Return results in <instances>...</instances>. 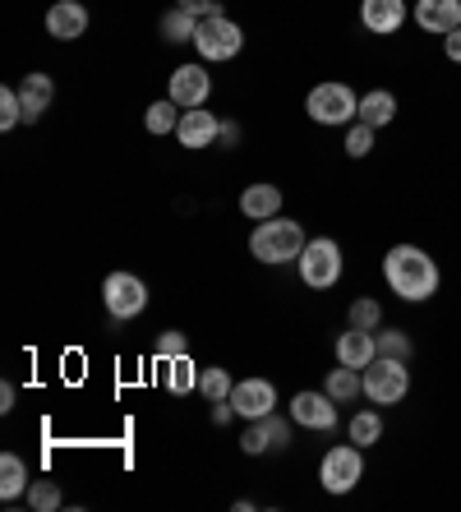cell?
Segmentation results:
<instances>
[{
    "label": "cell",
    "mask_w": 461,
    "mask_h": 512,
    "mask_svg": "<svg viewBox=\"0 0 461 512\" xmlns=\"http://www.w3.org/2000/svg\"><path fill=\"white\" fill-rule=\"evenodd\" d=\"M383 282L397 291V300L420 305V300L438 296L443 273H438V263L429 259L420 245H392V250L383 254Z\"/></svg>",
    "instance_id": "1"
},
{
    "label": "cell",
    "mask_w": 461,
    "mask_h": 512,
    "mask_svg": "<svg viewBox=\"0 0 461 512\" xmlns=\"http://www.w3.org/2000/svg\"><path fill=\"white\" fill-rule=\"evenodd\" d=\"M305 227L300 222H291V217H268V222H259V227L249 231V254L259 263H268V268H277V263H296L300 254H305Z\"/></svg>",
    "instance_id": "2"
},
{
    "label": "cell",
    "mask_w": 461,
    "mask_h": 512,
    "mask_svg": "<svg viewBox=\"0 0 461 512\" xmlns=\"http://www.w3.org/2000/svg\"><path fill=\"white\" fill-rule=\"evenodd\" d=\"M360 480H365V448H360V443H337V448L323 453L319 485L328 489V494H351Z\"/></svg>",
    "instance_id": "3"
},
{
    "label": "cell",
    "mask_w": 461,
    "mask_h": 512,
    "mask_svg": "<svg viewBox=\"0 0 461 512\" xmlns=\"http://www.w3.org/2000/svg\"><path fill=\"white\" fill-rule=\"evenodd\" d=\"M406 393H411V370H406V360L374 356L365 365V397L374 406H397Z\"/></svg>",
    "instance_id": "4"
},
{
    "label": "cell",
    "mask_w": 461,
    "mask_h": 512,
    "mask_svg": "<svg viewBox=\"0 0 461 512\" xmlns=\"http://www.w3.org/2000/svg\"><path fill=\"white\" fill-rule=\"evenodd\" d=\"M305 111L314 125H351V120H360V97L346 84H319L309 88Z\"/></svg>",
    "instance_id": "5"
},
{
    "label": "cell",
    "mask_w": 461,
    "mask_h": 512,
    "mask_svg": "<svg viewBox=\"0 0 461 512\" xmlns=\"http://www.w3.org/2000/svg\"><path fill=\"white\" fill-rule=\"evenodd\" d=\"M296 263H300V282L314 286V291H328L342 277V245L332 236H314Z\"/></svg>",
    "instance_id": "6"
},
{
    "label": "cell",
    "mask_w": 461,
    "mask_h": 512,
    "mask_svg": "<svg viewBox=\"0 0 461 512\" xmlns=\"http://www.w3.org/2000/svg\"><path fill=\"white\" fill-rule=\"evenodd\" d=\"M102 305H107V314L120 323L139 319V314L148 310V286L134 273H111L107 282H102Z\"/></svg>",
    "instance_id": "7"
},
{
    "label": "cell",
    "mask_w": 461,
    "mask_h": 512,
    "mask_svg": "<svg viewBox=\"0 0 461 512\" xmlns=\"http://www.w3.org/2000/svg\"><path fill=\"white\" fill-rule=\"evenodd\" d=\"M240 47H245V33H240V24L226 19V14L203 19L199 33H194V51H199L203 60H231V56H240Z\"/></svg>",
    "instance_id": "8"
},
{
    "label": "cell",
    "mask_w": 461,
    "mask_h": 512,
    "mask_svg": "<svg viewBox=\"0 0 461 512\" xmlns=\"http://www.w3.org/2000/svg\"><path fill=\"white\" fill-rule=\"evenodd\" d=\"M166 97H171L180 111L203 107V102L213 97V74L203 70V65H180V70L171 74V88H166Z\"/></svg>",
    "instance_id": "9"
},
{
    "label": "cell",
    "mask_w": 461,
    "mask_h": 512,
    "mask_svg": "<svg viewBox=\"0 0 461 512\" xmlns=\"http://www.w3.org/2000/svg\"><path fill=\"white\" fill-rule=\"evenodd\" d=\"M406 24V0H360V28L374 37L402 33Z\"/></svg>",
    "instance_id": "10"
},
{
    "label": "cell",
    "mask_w": 461,
    "mask_h": 512,
    "mask_svg": "<svg viewBox=\"0 0 461 512\" xmlns=\"http://www.w3.org/2000/svg\"><path fill=\"white\" fill-rule=\"evenodd\" d=\"M291 420L305 429H337V402L328 393H296L291 397Z\"/></svg>",
    "instance_id": "11"
},
{
    "label": "cell",
    "mask_w": 461,
    "mask_h": 512,
    "mask_svg": "<svg viewBox=\"0 0 461 512\" xmlns=\"http://www.w3.org/2000/svg\"><path fill=\"white\" fill-rule=\"evenodd\" d=\"M217 134H222V120H217L213 111H203V107L180 111V125H176L180 148H194V153H199V148H213Z\"/></svg>",
    "instance_id": "12"
},
{
    "label": "cell",
    "mask_w": 461,
    "mask_h": 512,
    "mask_svg": "<svg viewBox=\"0 0 461 512\" xmlns=\"http://www.w3.org/2000/svg\"><path fill=\"white\" fill-rule=\"evenodd\" d=\"M231 406H236V416L259 420V416H268L272 406H277V388H272L268 379H245V383L231 388Z\"/></svg>",
    "instance_id": "13"
},
{
    "label": "cell",
    "mask_w": 461,
    "mask_h": 512,
    "mask_svg": "<svg viewBox=\"0 0 461 512\" xmlns=\"http://www.w3.org/2000/svg\"><path fill=\"white\" fill-rule=\"evenodd\" d=\"M47 33L56 42H79L88 33V10H83V0H56L47 10Z\"/></svg>",
    "instance_id": "14"
},
{
    "label": "cell",
    "mask_w": 461,
    "mask_h": 512,
    "mask_svg": "<svg viewBox=\"0 0 461 512\" xmlns=\"http://www.w3.org/2000/svg\"><path fill=\"white\" fill-rule=\"evenodd\" d=\"M19 102H24V125H37V120L51 111V102H56V84H51V74H42V70L24 74V84H19Z\"/></svg>",
    "instance_id": "15"
},
{
    "label": "cell",
    "mask_w": 461,
    "mask_h": 512,
    "mask_svg": "<svg viewBox=\"0 0 461 512\" xmlns=\"http://www.w3.org/2000/svg\"><path fill=\"white\" fill-rule=\"evenodd\" d=\"M415 24L434 37H448L461 28V0H415Z\"/></svg>",
    "instance_id": "16"
},
{
    "label": "cell",
    "mask_w": 461,
    "mask_h": 512,
    "mask_svg": "<svg viewBox=\"0 0 461 512\" xmlns=\"http://www.w3.org/2000/svg\"><path fill=\"white\" fill-rule=\"evenodd\" d=\"M337 365H351V370H365L369 360L379 356V342H374V333H365V328H346L342 337H337Z\"/></svg>",
    "instance_id": "17"
},
{
    "label": "cell",
    "mask_w": 461,
    "mask_h": 512,
    "mask_svg": "<svg viewBox=\"0 0 461 512\" xmlns=\"http://www.w3.org/2000/svg\"><path fill=\"white\" fill-rule=\"evenodd\" d=\"M240 213H245L249 222H268V217L282 213V190H277V185H268V180L249 185V190L240 194Z\"/></svg>",
    "instance_id": "18"
},
{
    "label": "cell",
    "mask_w": 461,
    "mask_h": 512,
    "mask_svg": "<svg viewBox=\"0 0 461 512\" xmlns=\"http://www.w3.org/2000/svg\"><path fill=\"white\" fill-rule=\"evenodd\" d=\"M323 393L332 397V402H355V397L365 393V370H351V365H337V370L323 379Z\"/></svg>",
    "instance_id": "19"
},
{
    "label": "cell",
    "mask_w": 461,
    "mask_h": 512,
    "mask_svg": "<svg viewBox=\"0 0 461 512\" xmlns=\"http://www.w3.org/2000/svg\"><path fill=\"white\" fill-rule=\"evenodd\" d=\"M28 485H33V480H28L24 457H19V453H5V457H0V499L14 503L19 494H28Z\"/></svg>",
    "instance_id": "20"
},
{
    "label": "cell",
    "mask_w": 461,
    "mask_h": 512,
    "mask_svg": "<svg viewBox=\"0 0 461 512\" xmlns=\"http://www.w3.org/2000/svg\"><path fill=\"white\" fill-rule=\"evenodd\" d=\"M360 120H365V125H374V130L392 125V120H397V97H392L388 88H374V93H365V97H360Z\"/></svg>",
    "instance_id": "21"
},
{
    "label": "cell",
    "mask_w": 461,
    "mask_h": 512,
    "mask_svg": "<svg viewBox=\"0 0 461 512\" xmlns=\"http://www.w3.org/2000/svg\"><path fill=\"white\" fill-rule=\"evenodd\" d=\"M162 370H166V388L176 397L194 393L199 388V365H194L190 356H176V360H162Z\"/></svg>",
    "instance_id": "22"
},
{
    "label": "cell",
    "mask_w": 461,
    "mask_h": 512,
    "mask_svg": "<svg viewBox=\"0 0 461 512\" xmlns=\"http://www.w3.org/2000/svg\"><path fill=\"white\" fill-rule=\"evenodd\" d=\"M199 14H190L185 5H176V10L162 14V37L166 42H194V33H199Z\"/></svg>",
    "instance_id": "23"
},
{
    "label": "cell",
    "mask_w": 461,
    "mask_h": 512,
    "mask_svg": "<svg viewBox=\"0 0 461 512\" xmlns=\"http://www.w3.org/2000/svg\"><path fill=\"white\" fill-rule=\"evenodd\" d=\"M346 434H351V443H360V448H374V443L383 439V416L379 411H355Z\"/></svg>",
    "instance_id": "24"
},
{
    "label": "cell",
    "mask_w": 461,
    "mask_h": 512,
    "mask_svg": "<svg viewBox=\"0 0 461 512\" xmlns=\"http://www.w3.org/2000/svg\"><path fill=\"white\" fill-rule=\"evenodd\" d=\"M346 323H351V328H365V333H379V328H383V305H379L374 296L351 300V310H346Z\"/></svg>",
    "instance_id": "25"
},
{
    "label": "cell",
    "mask_w": 461,
    "mask_h": 512,
    "mask_svg": "<svg viewBox=\"0 0 461 512\" xmlns=\"http://www.w3.org/2000/svg\"><path fill=\"white\" fill-rule=\"evenodd\" d=\"M231 388H236V379H231L222 365H208V370H199V393L208 397V402H222V397H231Z\"/></svg>",
    "instance_id": "26"
},
{
    "label": "cell",
    "mask_w": 461,
    "mask_h": 512,
    "mask_svg": "<svg viewBox=\"0 0 461 512\" xmlns=\"http://www.w3.org/2000/svg\"><path fill=\"white\" fill-rule=\"evenodd\" d=\"M143 125H148V134H171L180 125L176 116V102L171 97H162V102H153V107L143 111Z\"/></svg>",
    "instance_id": "27"
},
{
    "label": "cell",
    "mask_w": 461,
    "mask_h": 512,
    "mask_svg": "<svg viewBox=\"0 0 461 512\" xmlns=\"http://www.w3.org/2000/svg\"><path fill=\"white\" fill-rule=\"evenodd\" d=\"M374 342H379V356H388V360H411V337L402 333V328H379L374 333Z\"/></svg>",
    "instance_id": "28"
},
{
    "label": "cell",
    "mask_w": 461,
    "mask_h": 512,
    "mask_svg": "<svg viewBox=\"0 0 461 512\" xmlns=\"http://www.w3.org/2000/svg\"><path fill=\"white\" fill-rule=\"evenodd\" d=\"M259 425H263V439H268V453H286V448H291V425H286L277 411L259 416Z\"/></svg>",
    "instance_id": "29"
},
{
    "label": "cell",
    "mask_w": 461,
    "mask_h": 512,
    "mask_svg": "<svg viewBox=\"0 0 461 512\" xmlns=\"http://www.w3.org/2000/svg\"><path fill=\"white\" fill-rule=\"evenodd\" d=\"M60 485L56 480H33V485H28V508H37V512H56L60 508Z\"/></svg>",
    "instance_id": "30"
},
{
    "label": "cell",
    "mask_w": 461,
    "mask_h": 512,
    "mask_svg": "<svg viewBox=\"0 0 461 512\" xmlns=\"http://www.w3.org/2000/svg\"><path fill=\"white\" fill-rule=\"evenodd\" d=\"M369 153H374V125L351 120L346 125V157H369Z\"/></svg>",
    "instance_id": "31"
},
{
    "label": "cell",
    "mask_w": 461,
    "mask_h": 512,
    "mask_svg": "<svg viewBox=\"0 0 461 512\" xmlns=\"http://www.w3.org/2000/svg\"><path fill=\"white\" fill-rule=\"evenodd\" d=\"M24 125V102H19V88H0V130H14Z\"/></svg>",
    "instance_id": "32"
},
{
    "label": "cell",
    "mask_w": 461,
    "mask_h": 512,
    "mask_svg": "<svg viewBox=\"0 0 461 512\" xmlns=\"http://www.w3.org/2000/svg\"><path fill=\"white\" fill-rule=\"evenodd\" d=\"M153 356H157V360L185 356V333H176V328H171V333H162V337H157V346H153Z\"/></svg>",
    "instance_id": "33"
},
{
    "label": "cell",
    "mask_w": 461,
    "mask_h": 512,
    "mask_svg": "<svg viewBox=\"0 0 461 512\" xmlns=\"http://www.w3.org/2000/svg\"><path fill=\"white\" fill-rule=\"evenodd\" d=\"M240 453H245V457H263V453H268V439H263V425H259V420H249L245 439H240Z\"/></svg>",
    "instance_id": "34"
},
{
    "label": "cell",
    "mask_w": 461,
    "mask_h": 512,
    "mask_svg": "<svg viewBox=\"0 0 461 512\" xmlns=\"http://www.w3.org/2000/svg\"><path fill=\"white\" fill-rule=\"evenodd\" d=\"M176 5H185V10L199 14V19H217V14H222V0H176Z\"/></svg>",
    "instance_id": "35"
},
{
    "label": "cell",
    "mask_w": 461,
    "mask_h": 512,
    "mask_svg": "<svg viewBox=\"0 0 461 512\" xmlns=\"http://www.w3.org/2000/svg\"><path fill=\"white\" fill-rule=\"evenodd\" d=\"M443 56H448L452 65H461V28H452V33L443 37Z\"/></svg>",
    "instance_id": "36"
},
{
    "label": "cell",
    "mask_w": 461,
    "mask_h": 512,
    "mask_svg": "<svg viewBox=\"0 0 461 512\" xmlns=\"http://www.w3.org/2000/svg\"><path fill=\"white\" fill-rule=\"evenodd\" d=\"M217 148H240V125L222 120V134H217Z\"/></svg>",
    "instance_id": "37"
},
{
    "label": "cell",
    "mask_w": 461,
    "mask_h": 512,
    "mask_svg": "<svg viewBox=\"0 0 461 512\" xmlns=\"http://www.w3.org/2000/svg\"><path fill=\"white\" fill-rule=\"evenodd\" d=\"M213 406V425H226V420L236 416V406H231V397H222V402H208Z\"/></svg>",
    "instance_id": "38"
},
{
    "label": "cell",
    "mask_w": 461,
    "mask_h": 512,
    "mask_svg": "<svg viewBox=\"0 0 461 512\" xmlns=\"http://www.w3.org/2000/svg\"><path fill=\"white\" fill-rule=\"evenodd\" d=\"M14 383H0V411H14Z\"/></svg>",
    "instance_id": "39"
}]
</instances>
